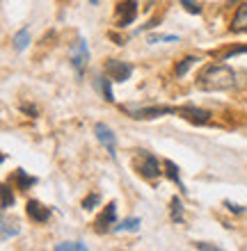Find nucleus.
<instances>
[{
    "label": "nucleus",
    "mask_w": 247,
    "mask_h": 251,
    "mask_svg": "<svg viewBox=\"0 0 247 251\" xmlns=\"http://www.w3.org/2000/svg\"><path fill=\"white\" fill-rule=\"evenodd\" d=\"M197 85L208 92H224L236 85V73L227 64H206L197 75Z\"/></svg>",
    "instance_id": "f257e3e1"
},
{
    "label": "nucleus",
    "mask_w": 247,
    "mask_h": 251,
    "mask_svg": "<svg viewBox=\"0 0 247 251\" xmlns=\"http://www.w3.org/2000/svg\"><path fill=\"white\" fill-rule=\"evenodd\" d=\"M135 169H137V174H140L142 178H147V180H156L165 174L158 158H156L154 153H147V151L135 153Z\"/></svg>",
    "instance_id": "f03ea898"
},
{
    "label": "nucleus",
    "mask_w": 247,
    "mask_h": 251,
    "mask_svg": "<svg viewBox=\"0 0 247 251\" xmlns=\"http://www.w3.org/2000/svg\"><path fill=\"white\" fill-rule=\"evenodd\" d=\"M126 114H131L133 119H156V117H163V114H176V107H169V105H151V107H135V105H124L121 107Z\"/></svg>",
    "instance_id": "7ed1b4c3"
},
{
    "label": "nucleus",
    "mask_w": 247,
    "mask_h": 251,
    "mask_svg": "<svg viewBox=\"0 0 247 251\" xmlns=\"http://www.w3.org/2000/svg\"><path fill=\"white\" fill-rule=\"evenodd\" d=\"M135 19H137V0H124L117 5V9H114L117 27H128Z\"/></svg>",
    "instance_id": "20e7f679"
},
{
    "label": "nucleus",
    "mask_w": 247,
    "mask_h": 251,
    "mask_svg": "<svg viewBox=\"0 0 247 251\" xmlns=\"http://www.w3.org/2000/svg\"><path fill=\"white\" fill-rule=\"evenodd\" d=\"M103 73H106L110 80H117V82H124L133 75V66L128 62H121V60H108L106 66H103Z\"/></svg>",
    "instance_id": "39448f33"
},
{
    "label": "nucleus",
    "mask_w": 247,
    "mask_h": 251,
    "mask_svg": "<svg viewBox=\"0 0 247 251\" xmlns=\"http://www.w3.org/2000/svg\"><path fill=\"white\" fill-rule=\"evenodd\" d=\"M69 60H71V64H74V69L78 73L85 71L87 62H89V48H87L85 39H78L74 46L69 48Z\"/></svg>",
    "instance_id": "423d86ee"
},
{
    "label": "nucleus",
    "mask_w": 247,
    "mask_h": 251,
    "mask_svg": "<svg viewBox=\"0 0 247 251\" xmlns=\"http://www.w3.org/2000/svg\"><path fill=\"white\" fill-rule=\"evenodd\" d=\"M176 114L183 117L186 121H190V124H194V126H206L208 121H211V112H208V110H201V107H194V105L176 107Z\"/></svg>",
    "instance_id": "0eeeda50"
},
{
    "label": "nucleus",
    "mask_w": 247,
    "mask_h": 251,
    "mask_svg": "<svg viewBox=\"0 0 247 251\" xmlns=\"http://www.w3.org/2000/svg\"><path fill=\"white\" fill-rule=\"evenodd\" d=\"M114 219H117V203L110 201V203L103 208V212L96 217V222H94L96 233H108L110 231V226H114Z\"/></svg>",
    "instance_id": "6e6552de"
},
{
    "label": "nucleus",
    "mask_w": 247,
    "mask_h": 251,
    "mask_svg": "<svg viewBox=\"0 0 247 251\" xmlns=\"http://www.w3.org/2000/svg\"><path fill=\"white\" fill-rule=\"evenodd\" d=\"M26 212L27 217L32 219L34 224H44V222H48L51 219V208L48 205H44L41 201H37V199H30L26 203Z\"/></svg>",
    "instance_id": "1a4fd4ad"
},
{
    "label": "nucleus",
    "mask_w": 247,
    "mask_h": 251,
    "mask_svg": "<svg viewBox=\"0 0 247 251\" xmlns=\"http://www.w3.org/2000/svg\"><path fill=\"white\" fill-rule=\"evenodd\" d=\"M94 135H96V139H99L101 144L106 146V151L114 158V155H117V153H114L117 151V137H114V132L110 130L106 124H96L94 126Z\"/></svg>",
    "instance_id": "9d476101"
},
{
    "label": "nucleus",
    "mask_w": 247,
    "mask_h": 251,
    "mask_svg": "<svg viewBox=\"0 0 247 251\" xmlns=\"http://www.w3.org/2000/svg\"><path fill=\"white\" fill-rule=\"evenodd\" d=\"M231 30H234V32H245L247 30V2L236 7L234 21H231Z\"/></svg>",
    "instance_id": "9b49d317"
},
{
    "label": "nucleus",
    "mask_w": 247,
    "mask_h": 251,
    "mask_svg": "<svg viewBox=\"0 0 247 251\" xmlns=\"http://www.w3.org/2000/svg\"><path fill=\"white\" fill-rule=\"evenodd\" d=\"M163 169H165V176L169 180H172V183H176V185H179V190L183 192V194H186V185H183V183H181V174H179V167L174 165L172 160H163Z\"/></svg>",
    "instance_id": "f8f14e48"
},
{
    "label": "nucleus",
    "mask_w": 247,
    "mask_h": 251,
    "mask_svg": "<svg viewBox=\"0 0 247 251\" xmlns=\"http://www.w3.org/2000/svg\"><path fill=\"white\" fill-rule=\"evenodd\" d=\"M12 180H14V185L19 187V190H30V187L37 183V178H34V176H30L27 172H23V169H16Z\"/></svg>",
    "instance_id": "ddd939ff"
},
{
    "label": "nucleus",
    "mask_w": 247,
    "mask_h": 251,
    "mask_svg": "<svg viewBox=\"0 0 247 251\" xmlns=\"http://www.w3.org/2000/svg\"><path fill=\"white\" fill-rule=\"evenodd\" d=\"M169 217L176 224H183V203H181V199L172 197V201H169Z\"/></svg>",
    "instance_id": "4468645a"
},
{
    "label": "nucleus",
    "mask_w": 247,
    "mask_h": 251,
    "mask_svg": "<svg viewBox=\"0 0 247 251\" xmlns=\"http://www.w3.org/2000/svg\"><path fill=\"white\" fill-rule=\"evenodd\" d=\"M27 44H30V30H27V27H23L21 32L14 34V48L21 53V50H26V48H27Z\"/></svg>",
    "instance_id": "2eb2a0df"
},
{
    "label": "nucleus",
    "mask_w": 247,
    "mask_h": 251,
    "mask_svg": "<svg viewBox=\"0 0 247 251\" xmlns=\"http://www.w3.org/2000/svg\"><path fill=\"white\" fill-rule=\"evenodd\" d=\"M194 62H199V57H192V55H190V57H183L179 64L174 66V73H176L179 78H181V75H186L188 69H190V66H194Z\"/></svg>",
    "instance_id": "dca6fc26"
},
{
    "label": "nucleus",
    "mask_w": 247,
    "mask_h": 251,
    "mask_svg": "<svg viewBox=\"0 0 247 251\" xmlns=\"http://www.w3.org/2000/svg\"><path fill=\"white\" fill-rule=\"evenodd\" d=\"M140 228V219L137 217H131V219H124L119 224L114 226V231H137Z\"/></svg>",
    "instance_id": "f3484780"
},
{
    "label": "nucleus",
    "mask_w": 247,
    "mask_h": 251,
    "mask_svg": "<svg viewBox=\"0 0 247 251\" xmlns=\"http://www.w3.org/2000/svg\"><path fill=\"white\" fill-rule=\"evenodd\" d=\"M101 92H103V99L108 100V103H114V94H112V85H110V78H103L101 80Z\"/></svg>",
    "instance_id": "a211bd4d"
},
{
    "label": "nucleus",
    "mask_w": 247,
    "mask_h": 251,
    "mask_svg": "<svg viewBox=\"0 0 247 251\" xmlns=\"http://www.w3.org/2000/svg\"><path fill=\"white\" fill-rule=\"evenodd\" d=\"M243 53H247V44L245 46H234V48H227V50H222L218 57L220 60H229V57H234V55H243Z\"/></svg>",
    "instance_id": "6ab92c4d"
},
{
    "label": "nucleus",
    "mask_w": 247,
    "mask_h": 251,
    "mask_svg": "<svg viewBox=\"0 0 247 251\" xmlns=\"http://www.w3.org/2000/svg\"><path fill=\"white\" fill-rule=\"evenodd\" d=\"M85 251L87 247L81 245V242H62V245H55V251Z\"/></svg>",
    "instance_id": "aec40b11"
},
{
    "label": "nucleus",
    "mask_w": 247,
    "mask_h": 251,
    "mask_svg": "<svg viewBox=\"0 0 247 251\" xmlns=\"http://www.w3.org/2000/svg\"><path fill=\"white\" fill-rule=\"evenodd\" d=\"M12 205H14V194H12V190H9V185H2V210L12 208Z\"/></svg>",
    "instance_id": "412c9836"
},
{
    "label": "nucleus",
    "mask_w": 247,
    "mask_h": 251,
    "mask_svg": "<svg viewBox=\"0 0 247 251\" xmlns=\"http://www.w3.org/2000/svg\"><path fill=\"white\" fill-rule=\"evenodd\" d=\"M181 5L186 7L188 14H201V5L197 0H181Z\"/></svg>",
    "instance_id": "4be33fe9"
},
{
    "label": "nucleus",
    "mask_w": 247,
    "mask_h": 251,
    "mask_svg": "<svg viewBox=\"0 0 247 251\" xmlns=\"http://www.w3.org/2000/svg\"><path fill=\"white\" fill-rule=\"evenodd\" d=\"M99 203H101V197H99V194H89V197L82 201V208H85V210H92V208H96Z\"/></svg>",
    "instance_id": "5701e85b"
},
{
    "label": "nucleus",
    "mask_w": 247,
    "mask_h": 251,
    "mask_svg": "<svg viewBox=\"0 0 247 251\" xmlns=\"http://www.w3.org/2000/svg\"><path fill=\"white\" fill-rule=\"evenodd\" d=\"M158 41H179L176 34H156V37H149V44H158Z\"/></svg>",
    "instance_id": "b1692460"
},
{
    "label": "nucleus",
    "mask_w": 247,
    "mask_h": 251,
    "mask_svg": "<svg viewBox=\"0 0 247 251\" xmlns=\"http://www.w3.org/2000/svg\"><path fill=\"white\" fill-rule=\"evenodd\" d=\"M224 208H229L234 215H243V212H245V208H243V205H236V203H231V201H224Z\"/></svg>",
    "instance_id": "393cba45"
},
{
    "label": "nucleus",
    "mask_w": 247,
    "mask_h": 251,
    "mask_svg": "<svg viewBox=\"0 0 247 251\" xmlns=\"http://www.w3.org/2000/svg\"><path fill=\"white\" fill-rule=\"evenodd\" d=\"M21 110L26 114H32V117H37V107H32V105H21Z\"/></svg>",
    "instance_id": "a878e982"
},
{
    "label": "nucleus",
    "mask_w": 247,
    "mask_h": 251,
    "mask_svg": "<svg viewBox=\"0 0 247 251\" xmlns=\"http://www.w3.org/2000/svg\"><path fill=\"white\" fill-rule=\"evenodd\" d=\"M158 21H161V19H151L147 25H142V30H151V27H156V25H158Z\"/></svg>",
    "instance_id": "bb28decb"
},
{
    "label": "nucleus",
    "mask_w": 247,
    "mask_h": 251,
    "mask_svg": "<svg viewBox=\"0 0 247 251\" xmlns=\"http://www.w3.org/2000/svg\"><path fill=\"white\" fill-rule=\"evenodd\" d=\"M194 247H197V249H218L215 245H204V242H199V245H194Z\"/></svg>",
    "instance_id": "cd10ccee"
},
{
    "label": "nucleus",
    "mask_w": 247,
    "mask_h": 251,
    "mask_svg": "<svg viewBox=\"0 0 247 251\" xmlns=\"http://www.w3.org/2000/svg\"><path fill=\"white\" fill-rule=\"evenodd\" d=\"M89 2H92V5H96V2H99V0H89Z\"/></svg>",
    "instance_id": "c85d7f7f"
}]
</instances>
